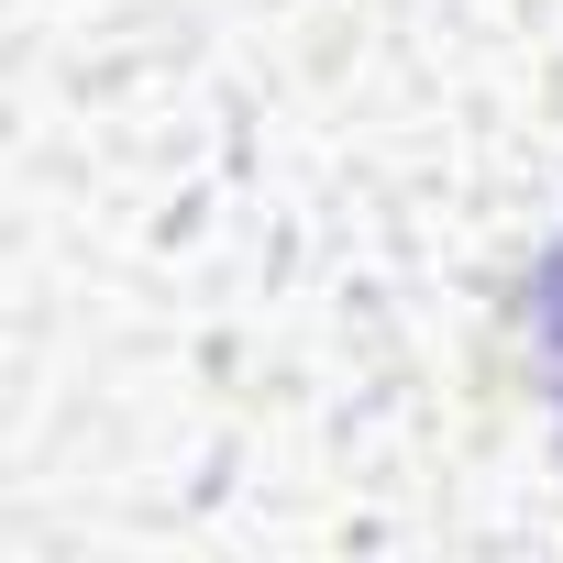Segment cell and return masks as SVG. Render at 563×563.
Segmentation results:
<instances>
[{
    "mask_svg": "<svg viewBox=\"0 0 563 563\" xmlns=\"http://www.w3.org/2000/svg\"><path fill=\"white\" fill-rule=\"evenodd\" d=\"M530 332H541V376H552V409H563V254L541 265V310H530Z\"/></svg>",
    "mask_w": 563,
    "mask_h": 563,
    "instance_id": "cell-1",
    "label": "cell"
}]
</instances>
